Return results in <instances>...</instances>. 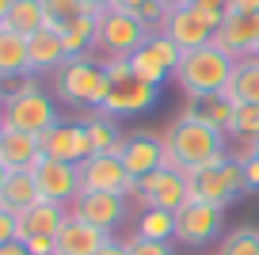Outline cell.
<instances>
[{
	"instance_id": "f6af8a7d",
	"label": "cell",
	"mask_w": 259,
	"mask_h": 255,
	"mask_svg": "<svg viewBox=\"0 0 259 255\" xmlns=\"http://www.w3.org/2000/svg\"><path fill=\"white\" fill-rule=\"evenodd\" d=\"M164 8H179V4H187V0H160Z\"/></svg>"
},
{
	"instance_id": "ee69618b",
	"label": "cell",
	"mask_w": 259,
	"mask_h": 255,
	"mask_svg": "<svg viewBox=\"0 0 259 255\" xmlns=\"http://www.w3.org/2000/svg\"><path fill=\"white\" fill-rule=\"evenodd\" d=\"M8 176H12V172H8L4 164H0V194H4V183H8Z\"/></svg>"
},
{
	"instance_id": "7402d4cb",
	"label": "cell",
	"mask_w": 259,
	"mask_h": 255,
	"mask_svg": "<svg viewBox=\"0 0 259 255\" xmlns=\"http://www.w3.org/2000/svg\"><path fill=\"white\" fill-rule=\"evenodd\" d=\"M233 111H236L233 99H225V92H213V96H187V103H183L179 114L198 118V122H206V126L229 134V126H233Z\"/></svg>"
},
{
	"instance_id": "7c38bea8",
	"label": "cell",
	"mask_w": 259,
	"mask_h": 255,
	"mask_svg": "<svg viewBox=\"0 0 259 255\" xmlns=\"http://www.w3.org/2000/svg\"><path fill=\"white\" fill-rule=\"evenodd\" d=\"M34 187H38V198L42 202H61V206H73L80 198V172L76 164H61V160H50L42 156L34 164Z\"/></svg>"
},
{
	"instance_id": "8992f818",
	"label": "cell",
	"mask_w": 259,
	"mask_h": 255,
	"mask_svg": "<svg viewBox=\"0 0 259 255\" xmlns=\"http://www.w3.org/2000/svg\"><path fill=\"white\" fill-rule=\"evenodd\" d=\"M221 23H225V12H221V8L179 4V8H168V16H164L160 31L168 34V38L176 42L183 54H191V50H198V46H210Z\"/></svg>"
},
{
	"instance_id": "ac0fdd59",
	"label": "cell",
	"mask_w": 259,
	"mask_h": 255,
	"mask_svg": "<svg viewBox=\"0 0 259 255\" xmlns=\"http://www.w3.org/2000/svg\"><path fill=\"white\" fill-rule=\"evenodd\" d=\"M107 240H111V232H103V229H96V225L69 214V221L57 229L54 244H57V255H96Z\"/></svg>"
},
{
	"instance_id": "9c48e42d",
	"label": "cell",
	"mask_w": 259,
	"mask_h": 255,
	"mask_svg": "<svg viewBox=\"0 0 259 255\" xmlns=\"http://www.w3.org/2000/svg\"><path fill=\"white\" fill-rule=\"evenodd\" d=\"M225 229V206H210L202 198H191L176 209V240L187 247H202L221 236Z\"/></svg>"
},
{
	"instance_id": "3957f363",
	"label": "cell",
	"mask_w": 259,
	"mask_h": 255,
	"mask_svg": "<svg viewBox=\"0 0 259 255\" xmlns=\"http://www.w3.org/2000/svg\"><path fill=\"white\" fill-rule=\"evenodd\" d=\"M0 126L42 137L50 126H57V107L50 92H42V84H34V80H23L12 96L0 99Z\"/></svg>"
},
{
	"instance_id": "6da1fadb",
	"label": "cell",
	"mask_w": 259,
	"mask_h": 255,
	"mask_svg": "<svg viewBox=\"0 0 259 255\" xmlns=\"http://www.w3.org/2000/svg\"><path fill=\"white\" fill-rule=\"evenodd\" d=\"M229 156H233L229 152V134H221V130L206 126L198 118L179 114L164 130V164L183 172L187 179L213 167V164H221V160H229Z\"/></svg>"
},
{
	"instance_id": "484cf974",
	"label": "cell",
	"mask_w": 259,
	"mask_h": 255,
	"mask_svg": "<svg viewBox=\"0 0 259 255\" xmlns=\"http://www.w3.org/2000/svg\"><path fill=\"white\" fill-rule=\"evenodd\" d=\"M96 31H99V16L96 12H84L73 23L61 31V42L69 50V57H84L88 50H96Z\"/></svg>"
},
{
	"instance_id": "30bf717a",
	"label": "cell",
	"mask_w": 259,
	"mask_h": 255,
	"mask_svg": "<svg viewBox=\"0 0 259 255\" xmlns=\"http://www.w3.org/2000/svg\"><path fill=\"white\" fill-rule=\"evenodd\" d=\"M244 191H248L244 187V167L233 156L213 164V167H206V172H198V176H191V198H202L210 206H229Z\"/></svg>"
},
{
	"instance_id": "8d00e7d4",
	"label": "cell",
	"mask_w": 259,
	"mask_h": 255,
	"mask_svg": "<svg viewBox=\"0 0 259 255\" xmlns=\"http://www.w3.org/2000/svg\"><path fill=\"white\" fill-rule=\"evenodd\" d=\"M240 167H244V187H248V191H259V152L248 156V160H240Z\"/></svg>"
},
{
	"instance_id": "7dc6e473",
	"label": "cell",
	"mask_w": 259,
	"mask_h": 255,
	"mask_svg": "<svg viewBox=\"0 0 259 255\" xmlns=\"http://www.w3.org/2000/svg\"><path fill=\"white\" fill-rule=\"evenodd\" d=\"M0 134H4V126H0Z\"/></svg>"
},
{
	"instance_id": "7a4b0ae2",
	"label": "cell",
	"mask_w": 259,
	"mask_h": 255,
	"mask_svg": "<svg viewBox=\"0 0 259 255\" xmlns=\"http://www.w3.org/2000/svg\"><path fill=\"white\" fill-rule=\"evenodd\" d=\"M111 80L103 72V61L92 54L84 57H69L65 69L57 72V99L69 107H80V111H99L107 99Z\"/></svg>"
},
{
	"instance_id": "d4e9b609",
	"label": "cell",
	"mask_w": 259,
	"mask_h": 255,
	"mask_svg": "<svg viewBox=\"0 0 259 255\" xmlns=\"http://www.w3.org/2000/svg\"><path fill=\"white\" fill-rule=\"evenodd\" d=\"M38 198V187H34L31 172H12L8 183H4V194H0V209H12V214H23L27 206H34Z\"/></svg>"
},
{
	"instance_id": "83f0119b",
	"label": "cell",
	"mask_w": 259,
	"mask_h": 255,
	"mask_svg": "<svg viewBox=\"0 0 259 255\" xmlns=\"http://www.w3.org/2000/svg\"><path fill=\"white\" fill-rule=\"evenodd\" d=\"M229 141H244V149L259 145V107L255 103H236L233 126H229Z\"/></svg>"
},
{
	"instance_id": "f1b7e54d",
	"label": "cell",
	"mask_w": 259,
	"mask_h": 255,
	"mask_svg": "<svg viewBox=\"0 0 259 255\" xmlns=\"http://www.w3.org/2000/svg\"><path fill=\"white\" fill-rule=\"evenodd\" d=\"M138 236H149V240H176V214H171V209H141V217H138Z\"/></svg>"
},
{
	"instance_id": "d6986e66",
	"label": "cell",
	"mask_w": 259,
	"mask_h": 255,
	"mask_svg": "<svg viewBox=\"0 0 259 255\" xmlns=\"http://www.w3.org/2000/svg\"><path fill=\"white\" fill-rule=\"evenodd\" d=\"M16 221H19V240L23 244L34 236H57V229L69 221V206H61V202H34L23 214H16Z\"/></svg>"
},
{
	"instance_id": "d6a6232c",
	"label": "cell",
	"mask_w": 259,
	"mask_h": 255,
	"mask_svg": "<svg viewBox=\"0 0 259 255\" xmlns=\"http://www.w3.org/2000/svg\"><path fill=\"white\" fill-rule=\"evenodd\" d=\"M114 8H118V12H130V16H138L149 31H153V27H160L164 16H168V8H164L160 0H114Z\"/></svg>"
},
{
	"instance_id": "277c9868",
	"label": "cell",
	"mask_w": 259,
	"mask_h": 255,
	"mask_svg": "<svg viewBox=\"0 0 259 255\" xmlns=\"http://www.w3.org/2000/svg\"><path fill=\"white\" fill-rule=\"evenodd\" d=\"M103 61V72L111 80V88H107V99L99 111H107L111 118H126V114H145L149 107L160 99V88L156 84H145L130 72V61L122 57H99Z\"/></svg>"
},
{
	"instance_id": "2e32d148",
	"label": "cell",
	"mask_w": 259,
	"mask_h": 255,
	"mask_svg": "<svg viewBox=\"0 0 259 255\" xmlns=\"http://www.w3.org/2000/svg\"><path fill=\"white\" fill-rule=\"evenodd\" d=\"M19 80H31V54H27V34L0 23V88L8 96L19 88Z\"/></svg>"
},
{
	"instance_id": "c3c4849f",
	"label": "cell",
	"mask_w": 259,
	"mask_h": 255,
	"mask_svg": "<svg viewBox=\"0 0 259 255\" xmlns=\"http://www.w3.org/2000/svg\"><path fill=\"white\" fill-rule=\"evenodd\" d=\"M0 92H4V88H0Z\"/></svg>"
},
{
	"instance_id": "ffe728a7",
	"label": "cell",
	"mask_w": 259,
	"mask_h": 255,
	"mask_svg": "<svg viewBox=\"0 0 259 255\" xmlns=\"http://www.w3.org/2000/svg\"><path fill=\"white\" fill-rule=\"evenodd\" d=\"M38 160H42L38 137L4 126V134H0V164L8 167V172H34Z\"/></svg>"
},
{
	"instance_id": "f35d334b",
	"label": "cell",
	"mask_w": 259,
	"mask_h": 255,
	"mask_svg": "<svg viewBox=\"0 0 259 255\" xmlns=\"http://www.w3.org/2000/svg\"><path fill=\"white\" fill-rule=\"evenodd\" d=\"M259 12V0H229L225 4V16H251Z\"/></svg>"
},
{
	"instance_id": "836d02e7",
	"label": "cell",
	"mask_w": 259,
	"mask_h": 255,
	"mask_svg": "<svg viewBox=\"0 0 259 255\" xmlns=\"http://www.w3.org/2000/svg\"><path fill=\"white\" fill-rule=\"evenodd\" d=\"M42 12H46V27L65 31L76 16H84V4L80 0H42Z\"/></svg>"
},
{
	"instance_id": "5bb4252c",
	"label": "cell",
	"mask_w": 259,
	"mask_h": 255,
	"mask_svg": "<svg viewBox=\"0 0 259 255\" xmlns=\"http://www.w3.org/2000/svg\"><path fill=\"white\" fill-rule=\"evenodd\" d=\"M69 214L88 221V225H96V229H103V232H114L130 217V198L103 194V191H80V198L69 206Z\"/></svg>"
},
{
	"instance_id": "5b68a950",
	"label": "cell",
	"mask_w": 259,
	"mask_h": 255,
	"mask_svg": "<svg viewBox=\"0 0 259 255\" xmlns=\"http://www.w3.org/2000/svg\"><path fill=\"white\" fill-rule=\"evenodd\" d=\"M236 69V57H229L221 46H198L191 54H183V65H179L176 80L183 96H213V92H225L229 76Z\"/></svg>"
},
{
	"instance_id": "ab89813d",
	"label": "cell",
	"mask_w": 259,
	"mask_h": 255,
	"mask_svg": "<svg viewBox=\"0 0 259 255\" xmlns=\"http://www.w3.org/2000/svg\"><path fill=\"white\" fill-rule=\"evenodd\" d=\"M96 255H130V251H126V240H114V236H111V240H107V244L99 247Z\"/></svg>"
},
{
	"instance_id": "9a60e30c",
	"label": "cell",
	"mask_w": 259,
	"mask_h": 255,
	"mask_svg": "<svg viewBox=\"0 0 259 255\" xmlns=\"http://www.w3.org/2000/svg\"><path fill=\"white\" fill-rule=\"evenodd\" d=\"M118 160L134 179H145L149 172L164 167V134H153V130H134V134H126Z\"/></svg>"
},
{
	"instance_id": "44dd1931",
	"label": "cell",
	"mask_w": 259,
	"mask_h": 255,
	"mask_svg": "<svg viewBox=\"0 0 259 255\" xmlns=\"http://www.w3.org/2000/svg\"><path fill=\"white\" fill-rule=\"evenodd\" d=\"M27 54H31V72H61L69 61V50L61 42V31L42 27L27 38Z\"/></svg>"
},
{
	"instance_id": "4fadbf2b",
	"label": "cell",
	"mask_w": 259,
	"mask_h": 255,
	"mask_svg": "<svg viewBox=\"0 0 259 255\" xmlns=\"http://www.w3.org/2000/svg\"><path fill=\"white\" fill-rule=\"evenodd\" d=\"M42 156L61 160V164H84L92 156V137L84 130V122H57L38 137Z\"/></svg>"
},
{
	"instance_id": "681fc988",
	"label": "cell",
	"mask_w": 259,
	"mask_h": 255,
	"mask_svg": "<svg viewBox=\"0 0 259 255\" xmlns=\"http://www.w3.org/2000/svg\"><path fill=\"white\" fill-rule=\"evenodd\" d=\"M255 152H259V149H255Z\"/></svg>"
},
{
	"instance_id": "ba28073f",
	"label": "cell",
	"mask_w": 259,
	"mask_h": 255,
	"mask_svg": "<svg viewBox=\"0 0 259 255\" xmlns=\"http://www.w3.org/2000/svg\"><path fill=\"white\" fill-rule=\"evenodd\" d=\"M130 202H138V209H171V214H176L179 206L191 202V179H187L183 172L164 164V167H156V172H149L145 179H138Z\"/></svg>"
},
{
	"instance_id": "e575fe53",
	"label": "cell",
	"mask_w": 259,
	"mask_h": 255,
	"mask_svg": "<svg viewBox=\"0 0 259 255\" xmlns=\"http://www.w3.org/2000/svg\"><path fill=\"white\" fill-rule=\"evenodd\" d=\"M126 251L130 255H176L171 240H149V236H126Z\"/></svg>"
},
{
	"instance_id": "f546056e",
	"label": "cell",
	"mask_w": 259,
	"mask_h": 255,
	"mask_svg": "<svg viewBox=\"0 0 259 255\" xmlns=\"http://www.w3.org/2000/svg\"><path fill=\"white\" fill-rule=\"evenodd\" d=\"M218 255H259V229L244 225V229H233L221 236Z\"/></svg>"
},
{
	"instance_id": "603a6c76",
	"label": "cell",
	"mask_w": 259,
	"mask_h": 255,
	"mask_svg": "<svg viewBox=\"0 0 259 255\" xmlns=\"http://www.w3.org/2000/svg\"><path fill=\"white\" fill-rule=\"evenodd\" d=\"M80 122H84V130H88V137H92V156H96V152H103V156H118V152H122L126 134L118 130V118H111L107 111H88Z\"/></svg>"
},
{
	"instance_id": "bcb514c9",
	"label": "cell",
	"mask_w": 259,
	"mask_h": 255,
	"mask_svg": "<svg viewBox=\"0 0 259 255\" xmlns=\"http://www.w3.org/2000/svg\"><path fill=\"white\" fill-rule=\"evenodd\" d=\"M255 61H259V50H255Z\"/></svg>"
},
{
	"instance_id": "74e56055",
	"label": "cell",
	"mask_w": 259,
	"mask_h": 255,
	"mask_svg": "<svg viewBox=\"0 0 259 255\" xmlns=\"http://www.w3.org/2000/svg\"><path fill=\"white\" fill-rule=\"evenodd\" d=\"M27 251L31 255H57V244H54V236H34V240H27Z\"/></svg>"
},
{
	"instance_id": "4316f807",
	"label": "cell",
	"mask_w": 259,
	"mask_h": 255,
	"mask_svg": "<svg viewBox=\"0 0 259 255\" xmlns=\"http://www.w3.org/2000/svg\"><path fill=\"white\" fill-rule=\"evenodd\" d=\"M4 27L27 34V38H31L34 31H42V27H46L42 0H16V4H12V12H8V19H4Z\"/></svg>"
},
{
	"instance_id": "52a82bcc",
	"label": "cell",
	"mask_w": 259,
	"mask_h": 255,
	"mask_svg": "<svg viewBox=\"0 0 259 255\" xmlns=\"http://www.w3.org/2000/svg\"><path fill=\"white\" fill-rule=\"evenodd\" d=\"M149 34L153 31H149L138 16L111 8V12H99L96 50H99V57H122V61H130V57L149 42Z\"/></svg>"
},
{
	"instance_id": "cb8c5ba5",
	"label": "cell",
	"mask_w": 259,
	"mask_h": 255,
	"mask_svg": "<svg viewBox=\"0 0 259 255\" xmlns=\"http://www.w3.org/2000/svg\"><path fill=\"white\" fill-rule=\"evenodd\" d=\"M225 99L233 103H255L259 107V61L255 57H240L225 84Z\"/></svg>"
},
{
	"instance_id": "4dcf8cb0",
	"label": "cell",
	"mask_w": 259,
	"mask_h": 255,
	"mask_svg": "<svg viewBox=\"0 0 259 255\" xmlns=\"http://www.w3.org/2000/svg\"><path fill=\"white\" fill-rule=\"evenodd\" d=\"M145 50H149V54H153L156 61H160L164 69L171 72V76H176V72H179V65H183V50H179V46H176V42H171V38H168V34H164V31L149 34Z\"/></svg>"
},
{
	"instance_id": "60d3db41",
	"label": "cell",
	"mask_w": 259,
	"mask_h": 255,
	"mask_svg": "<svg viewBox=\"0 0 259 255\" xmlns=\"http://www.w3.org/2000/svg\"><path fill=\"white\" fill-rule=\"evenodd\" d=\"M80 4H84V12H96V16H99V12H111V8H114V0H80Z\"/></svg>"
},
{
	"instance_id": "b9f144b4",
	"label": "cell",
	"mask_w": 259,
	"mask_h": 255,
	"mask_svg": "<svg viewBox=\"0 0 259 255\" xmlns=\"http://www.w3.org/2000/svg\"><path fill=\"white\" fill-rule=\"evenodd\" d=\"M0 255H31L23 240H12V244H0Z\"/></svg>"
},
{
	"instance_id": "1f68e13d",
	"label": "cell",
	"mask_w": 259,
	"mask_h": 255,
	"mask_svg": "<svg viewBox=\"0 0 259 255\" xmlns=\"http://www.w3.org/2000/svg\"><path fill=\"white\" fill-rule=\"evenodd\" d=\"M130 72H134V76H138V80H145V84H156V88H160L164 80H168V76H171V72H168V69H164V65H160V61H156V57H153V54H149V50H145V46H141V50H138V54L130 57Z\"/></svg>"
},
{
	"instance_id": "7bdbcfd3",
	"label": "cell",
	"mask_w": 259,
	"mask_h": 255,
	"mask_svg": "<svg viewBox=\"0 0 259 255\" xmlns=\"http://www.w3.org/2000/svg\"><path fill=\"white\" fill-rule=\"evenodd\" d=\"M187 4H198V8H221V12H225L229 0H187Z\"/></svg>"
},
{
	"instance_id": "d590c367",
	"label": "cell",
	"mask_w": 259,
	"mask_h": 255,
	"mask_svg": "<svg viewBox=\"0 0 259 255\" xmlns=\"http://www.w3.org/2000/svg\"><path fill=\"white\" fill-rule=\"evenodd\" d=\"M12 240H19V221L12 209H0V244H12Z\"/></svg>"
},
{
	"instance_id": "8fae6325",
	"label": "cell",
	"mask_w": 259,
	"mask_h": 255,
	"mask_svg": "<svg viewBox=\"0 0 259 255\" xmlns=\"http://www.w3.org/2000/svg\"><path fill=\"white\" fill-rule=\"evenodd\" d=\"M76 172H80V191H103V194H122V198H130L134 187H138V179L122 167V160L103 156V152H96V156H88L84 164H76Z\"/></svg>"
},
{
	"instance_id": "e0dca14e",
	"label": "cell",
	"mask_w": 259,
	"mask_h": 255,
	"mask_svg": "<svg viewBox=\"0 0 259 255\" xmlns=\"http://www.w3.org/2000/svg\"><path fill=\"white\" fill-rule=\"evenodd\" d=\"M213 46H221L229 57H255L259 50V12L251 16H225V23L213 34Z\"/></svg>"
}]
</instances>
